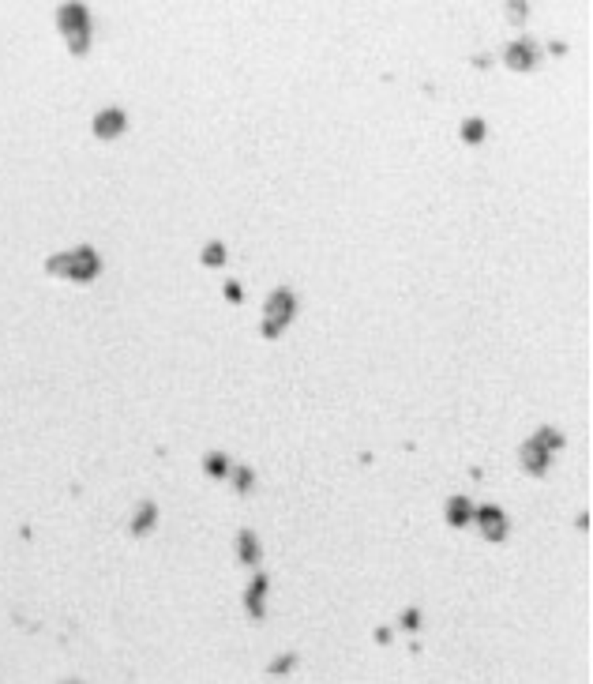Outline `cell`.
I'll list each match as a JSON object with an SVG mask.
<instances>
[{
  "label": "cell",
  "instance_id": "cell-11",
  "mask_svg": "<svg viewBox=\"0 0 593 684\" xmlns=\"http://www.w3.org/2000/svg\"><path fill=\"white\" fill-rule=\"evenodd\" d=\"M203 470H207L210 478H229L233 474V463H229L226 451H207V455H203Z\"/></svg>",
  "mask_w": 593,
  "mask_h": 684
},
{
  "label": "cell",
  "instance_id": "cell-5",
  "mask_svg": "<svg viewBox=\"0 0 593 684\" xmlns=\"http://www.w3.org/2000/svg\"><path fill=\"white\" fill-rule=\"evenodd\" d=\"M124 128H128V113H124V109H117V106L98 109L94 121H90V132H94L98 140H117Z\"/></svg>",
  "mask_w": 593,
  "mask_h": 684
},
{
  "label": "cell",
  "instance_id": "cell-21",
  "mask_svg": "<svg viewBox=\"0 0 593 684\" xmlns=\"http://www.w3.org/2000/svg\"><path fill=\"white\" fill-rule=\"evenodd\" d=\"M64 684H79V681H64Z\"/></svg>",
  "mask_w": 593,
  "mask_h": 684
},
{
  "label": "cell",
  "instance_id": "cell-9",
  "mask_svg": "<svg viewBox=\"0 0 593 684\" xmlns=\"http://www.w3.org/2000/svg\"><path fill=\"white\" fill-rule=\"evenodd\" d=\"M154 523H158V504H154V500H143V504L135 507V515H132V534L154 530Z\"/></svg>",
  "mask_w": 593,
  "mask_h": 684
},
{
  "label": "cell",
  "instance_id": "cell-3",
  "mask_svg": "<svg viewBox=\"0 0 593 684\" xmlns=\"http://www.w3.org/2000/svg\"><path fill=\"white\" fill-rule=\"evenodd\" d=\"M293 316H296V293L290 290V286H278L271 298L263 301V327H259V335L278 339L293 323Z\"/></svg>",
  "mask_w": 593,
  "mask_h": 684
},
{
  "label": "cell",
  "instance_id": "cell-13",
  "mask_svg": "<svg viewBox=\"0 0 593 684\" xmlns=\"http://www.w3.org/2000/svg\"><path fill=\"white\" fill-rule=\"evenodd\" d=\"M485 136H488V124L481 121V117H466V121H462V143L477 147V143H485Z\"/></svg>",
  "mask_w": 593,
  "mask_h": 684
},
{
  "label": "cell",
  "instance_id": "cell-2",
  "mask_svg": "<svg viewBox=\"0 0 593 684\" xmlns=\"http://www.w3.org/2000/svg\"><path fill=\"white\" fill-rule=\"evenodd\" d=\"M57 31L64 34V42H68L72 57H87L90 49V12L87 4H60L57 8Z\"/></svg>",
  "mask_w": 593,
  "mask_h": 684
},
{
  "label": "cell",
  "instance_id": "cell-4",
  "mask_svg": "<svg viewBox=\"0 0 593 684\" xmlns=\"http://www.w3.org/2000/svg\"><path fill=\"white\" fill-rule=\"evenodd\" d=\"M503 64L511 72H530V68L541 64V45L530 42V38H518V42H511L503 49Z\"/></svg>",
  "mask_w": 593,
  "mask_h": 684
},
{
  "label": "cell",
  "instance_id": "cell-16",
  "mask_svg": "<svg viewBox=\"0 0 593 684\" xmlns=\"http://www.w3.org/2000/svg\"><path fill=\"white\" fill-rule=\"evenodd\" d=\"M229 478H233L237 493H252V489H256V470L252 466H233V474H229Z\"/></svg>",
  "mask_w": 593,
  "mask_h": 684
},
{
  "label": "cell",
  "instance_id": "cell-1",
  "mask_svg": "<svg viewBox=\"0 0 593 684\" xmlns=\"http://www.w3.org/2000/svg\"><path fill=\"white\" fill-rule=\"evenodd\" d=\"M45 271L53 279H68V282H94L101 275V256L90 245H76L68 252H53L45 260Z\"/></svg>",
  "mask_w": 593,
  "mask_h": 684
},
{
  "label": "cell",
  "instance_id": "cell-7",
  "mask_svg": "<svg viewBox=\"0 0 593 684\" xmlns=\"http://www.w3.org/2000/svg\"><path fill=\"white\" fill-rule=\"evenodd\" d=\"M518 459H522V470H526V474H533V478H541L544 470L552 466V451H549V448H541V443H537L533 437L522 443V451H518Z\"/></svg>",
  "mask_w": 593,
  "mask_h": 684
},
{
  "label": "cell",
  "instance_id": "cell-18",
  "mask_svg": "<svg viewBox=\"0 0 593 684\" xmlns=\"http://www.w3.org/2000/svg\"><path fill=\"white\" fill-rule=\"evenodd\" d=\"M222 293H226L229 304H240V301H244V286H240L237 279H229L226 286H222Z\"/></svg>",
  "mask_w": 593,
  "mask_h": 684
},
{
  "label": "cell",
  "instance_id": "cell-14",
  "mask_svg": "<svg viewBox=\"0 0 593 684\" xmlns=\"http://www.w3.org/2000/svg\"><path fill=\"white\" fill-rule=\"evenodd\" d=\"M199 263L203 267H226V245L222 241H207L199 248Z\"/></svg>",
  "mask_w": 593,
  "mask_h": 684
},
{
  "label": "cell",
  "instance_id": "cell-10",
  "mask_svg": "<svg viewBox=\"0 0 593 684\" xmlns=\"http://www.w3.org/2000/svg\"><path fill=\"white\" fill-rule=\"evenodd\" d=\"M469 519H474V500H466V496H451V504H447V523H451V526H466Z\"/></svg>",
  "mask_w": 593,
  "mask_h": 684
},
{
  "label": "cell",
  "instance_id": "cell-15",
  "mask_svg": "<svg viewBox=\"0 0 593 684\" xmlns=\"http://www.w3.org/2000/svg\"><path fill=\"white\" fill-rule=\"evenodd\" d=\"M533 440L541 443V448H549L552 455H556V451L563 448V432H560V429H549V425H541V429L533 432Z\"/></svg>",
  "mask_w": 593,
  "mask_h": 684
},
{
  "label": "cell",
  "instance_id": "cell-12",
  "mask_svg": "<svg viewBox=\"0 0 593 684\" xmlns=\"http://www.w3.org/2000/svg\"><path fill=\"white\" fill-rule=\"evenodd\" d=\"M237 557H240V564H259V538L252 530L237 534Z\"/></svg>",
  "mask_w": 593,
  "mask_h": 684
},
{
  "label": "cell",
  "instance_id": "cell-19",
  "mask_svg": "<svg viewBox=\"0 0 593 684\" xmlns=\"http://www.w3.org/2000/svg\"><path fill=\"white\" fill-rule=\"evenodd\" d=\"M503 12H507V19H526V12H530V4H526V0H515V4H507Z\"/></svg>",
  "mask_w": 593,
  "mask_h": 684
},
{
  "label": "cell",
  "instance_id": "cell-6",
  "mask_svg": "<svg viewBox=\"0 0 593 684\" xmlns=\"http://www.w3.org/2000/svg\"><path fill=\"white\" fill-rule=\"evenodd\" d=\"M474 523L481 526V534H485L488 542H503V534H507V515L499 512L496 504H474Z\"/></svg>",
  "mask_w": 593,
  "mask_h": 684
},
{
  "label": "cell",
  "instance_id": "cell-17",
  "mask_svg": "<svg viewBox=\"0 0 593 684\" xmlns=\"http://www.w3.org/2000/svg\"><path fill=\"white\" fill-rule=\"evenodd\" d=\"M296 662H301V654H282V658H274L271 665H267V673H274V677H278V673H290Z\"/></svg>",
  "mask_w": 593,
  "mask_h": 684
},
{
  "label": "cell",
  "instance_id": "cell-8",
  "mask_svg": "<svg viewBox=\"0 0 593 684\" xmlns=\"http://www.w3.org/2000/svg\"><path fill=\"white\" fill-rule=\"evenodd\" d=\"M267 590H271V579H267L263 571H256L252 583H248V590H244V609L256 617V621H263V613H267V605H263Z\"/></svg>",
  "mask_w": 593,
  "mask_h": 684
},
{
  "label": "cell",
  "instance_id": "cell-20",
  "mask_svg": "<svg viewBox=\"0 0 593 684\" xmlns=\"http://www.w3.org/2000/svg\"><path fill=\"white\" fill-rule=\"evenodd\" d=\"M402 624H406V628H410V632H413V628L421 624V609H417V605H410V609H406V613H402Z\"/></svg>",
  "mask_w": 593,
  "mask_h": 684
}]
</instances>
